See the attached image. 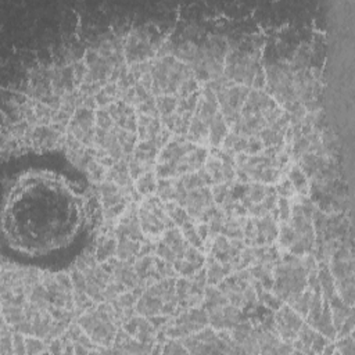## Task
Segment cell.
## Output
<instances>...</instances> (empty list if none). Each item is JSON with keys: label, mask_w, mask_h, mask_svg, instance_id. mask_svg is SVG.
Returning <instances> with one entry per match:
<instances>
[{"label": "cell", "mask_w": 355, "mask_h": 355, "mask_svg": "<svg viewBox=\"0 0 355 355\" xmlns=\"http://www.w3.org/2000/svg\"><path fill=\"white\" fill-rule=\"evenodd\" d=\"M83 204L62 179L44 172L21 176L3 207V232L10 245L42 254L65 245L83 222Z\"/></svg>", "instance_id": "cell-1"}]
</instances>
